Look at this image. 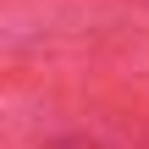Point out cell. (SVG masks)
<instances>
[{
	"label": "cell",
	"mask_w": 149,
	"mask_h": 149,
	"mask_svg": "<svg viewBox=\"0 0 149 149\" xmlns=\"http://www.w3.org/2000/svg\"><path fill=\"white\" fill-rule=\"evenodd\" d=\"M50 149H100V144H88V138H61V144H50Z\"/></svg>",
	"instance_id": "1"
}]
</instances>
